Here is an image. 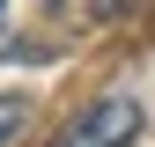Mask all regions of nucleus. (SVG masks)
<instances>
[{"instance_id":"nucleus-1","label":"nucleus","mask_w":155,"mask_h":147,"mask_svg":"<svg viewBox=\"0 0 155 147\" xmlns=\"http://www.w3.org/2000/svg\"><path fill=\"white\" fill-rule=\"evenodd\" d=\"M140 125H148V118H140V103H133V96H104V103H89L81 118H67L52 147H133V140H140Z\"/></svg>"},{"instance_id":"nucleus-2","label":"nucleus","mask_w":155,"mask_h":147,"mask_svg":"<svg viewBox=\"0 0 155 147\" xmlns=\"http://www.w3.org/2000/svg\"><path fill=\"white\" fill-rule=\"evenodd\" d=\"M22 118H30V103H22V96H0V140L22 133Z\"/></svg>"},{"instance_id":"nucleus-3","label":"nucleus","mask_w":155,"mask_h":147,"mask_svg":"<svg viewBox=\"0 0 155 147\" xmlns=\"http://www.w3.org/2000/svg\"><path fill=\"white\" fill-rule=\"evenodd\" d=\"M0 30H8V0H0Z\"/></svg>"}]
</instances>
